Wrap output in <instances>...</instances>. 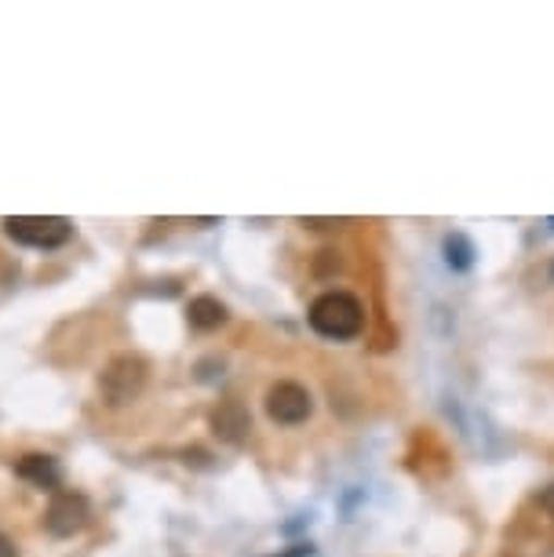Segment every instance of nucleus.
<instances>
[{
	"mask_svg": "<svg viewBox=\"0 0 554 557\" xmlns=\"http://www.w3.org/2000/svg\"><path fill=\"white\" fill-rule=\"evenodd\" d=\"M445 251H448V267L453 270H467L470 262H475V248H470V240L464 234H453L445 240Z\"/></svg>",
	"mask_w": 554,
	"mask_h": 557,
	"instance_id": "1a4fd4ad",
	"label": "nucleus"
},
{
	"mask_svg": "<svg viewBox=\"0 0 554 557\" xmlns=\"http://www.w3.org/2000/svg\"><path fill=\"white\" fill-rule=\"evenodd\" d=\"M0 557H19V550H15V543L8 540L4 532H0Z\"/></svg>",
	"mask_w": 554,
	"mask_h": 557,
	"instance_id": "9d476101",
	"label": "nucleus"
},
{
	"mask_svg": "<svg viewBox=\"0 0 554 557\" xmlns=\"http://www.w3.org/2000/svg\"><path fill=\"white\" fill-rule=\"evenodd\" d=\"M281 557H310V546H292V550Z\"/></svg>",
	"mask_w": 554,
	"mask_h": 557,
	"instance_id": "9b49d317",
	"label": "nucleus"
},
{
	"mask_svg": "<svg viewBox=\"0 0 554 557\" xmlns=\"http://www.w3.org/2000/svg\"><path fill=\"white\" fill-rule=\"evenodd\" d=\"M212 426H216V434L223 441H242L248 430H253V419H248V412L237 401H226L212 416Z\"/></svg>",
	"mask_w": 554,
	"mask_h": 557,
	"instance_id": "423d86ee",
	"label": "nucleus"
},
{
	"mask_svg": "<svg viewBox=\"0 0 554 557\" xmlns=\"http://www.w3.org/2000/svg\"><path fill=\"white\" fill-rule=\"evenodd\" d=\"M313 412V397L307 386L299 383H278L270 386L267 394V416L274 419L281 426H296V423H307Z\"/></svg>",
	"mask_w": 554,
	"mask_h": 557,
	"instance_id": "20e7f679",
	"label": "nucleus"
},
{
	"mask_svg": "<svg viewBox=\"0 0 554 557\" xmlns=\"http://www.w3.org/2000/svg\"><path fill=\"white\" fill-rule=\"evenodd\" d=\"M143 383H146V361L135 354H118L99 375V391L110 405H128L132 397H139Z\"/></svg>",
	"mask_w": 554,
	"mask_h": 557,
	"instance_id": "7ed1b4c3",
	"label": "nucleus"
},
{
	"mask_svg": "<svg viewBox=\"0 0 554 557\" xmlns=\"http://www.w3.org/2000/svg\"><path fill=\"white\" fill-rule=\"evenodd\" d=\"M88 521H91V507H88V499L81 496V492H56V499H51V507L45 513L48 532L59 535V540L77 535Z\"/></svg>",
	"mask_w": 554,
	"mask_h": 557,
	"instance_id": "39448f33",
	"label": "nucleus"
},
{
	"mask_svg": "<svg viewBox=\"0 0 554 557\" xmlns=\"http://www.w3.org/2000/svg\"><path fill=\"white\" fill-rule=\"evenodd\" d=\"M186 318H190L197 332H212L226 321V307L212 296H197L190 299V307H186Z\"/></svg>",
	"mask_w": 554,
	"mask_h": 557,
	"instance_id": "6e6552de",
	"label": "nucleus"
},
{
	"mask_svg": "<svg viewBox=\"0 0 554 557\" xmlns=\"http://www.w3.org/2000/svg\"><path fill=\"white\" fill-rule=\"evenodd\" d=\"M15 470H19V478L34 481L37 488H56L59 485V462L51 456H23Z\"/></svg>",
	"mask_w": 554,
	"mask_h": 557,
	"instance_id": "0eeeda50",
	"label": "nucleus"
},
{
	"mask_svg": "<svg viewBox=\"0 0 554 557\" xmlns=\"http://www.w3.org/2000/svg\"><path fill=\"white\" fill-rule=\"evenodd\" d=\"M310 329L318 335H325V339H354V335H361L365 329V307L358 299L350 296V292H325V296H318L310 302V313H307Z\"/></svg>",
	"mask_w": 554,
	"mask_h": 557,
	"instance_id": "f257e3e1",
	"label": "nucleus"
},
{
	"mask_svg": "<svg viewBox=\"0 0 554 557\" xmlns=\"http://www.w3.org/2000/svg\"><path fill=\"white\" fill-rule=\"evenodd\" d=\"M0 226L15 245L26 248H62L73 234L70 219L62 215H8Z\"/></svg>",
	"mask_w": 554,
	"mask_h": 557,
	"instance_id": "f03ea898",
	"label": "nucleus"
},
{
	"mask_svg": "<svg viewBox=\"0 0 554 557\" xmlns=\"http://www.w3.org/2000/svg\"><path fill=\"white\" fill-rule=\"evenodd\" d=\"M551 226H554V219H551Z\"/></svg>",
	"mask_w": 554,
	"mask_h": 557,
	"instance_id": "f8f14e48",
	"label": "nucleus"
}]
</instances>
